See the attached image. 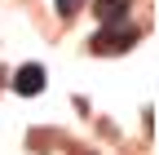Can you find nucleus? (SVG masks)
Instances as JSON below:
<instances>
[{
    "label": "nucleus",
    "mask_w": 159,
    "mask_h": 155,
    "mask_svg": "<svg viewBox=\"0 0 159 155\" xmlns=\"http://www.w3.org/2000/svg\"><path fill=\"white\" fill-rule=\"evenodd\" d=\"M44 89V67L40 62H27L13 71V93H22V98H35V93Z\"/></svg>",
    "instance_id": "nucleus-2"
},
{
    "label": "nucleus",
    "mask_w": 159,
    "mask_h": 155,
    "mask_svg": "<svg viewBox=\"0 0 159 155\" xmlns=\"http://www.w3.org/2000/svg\"><path fill=\"white\" fill-rule=\"evenodd\" d=\"M128 9H133V0H97V22L102 27L128 22Z\"/></svg>",
    "instance_id": "nucleus-3"
},
{
    "label": "nucleus",
    "mask_w": 159,
    "mask_h": 155,
    "mask_svg": "<svg viewBox=\"0 0 159 155\" xmlns=\"http://www.w3.org/2000/svg\"><path fill=\"white\" fill-rule=\"evenodd\" d=\"M137 35H142V31H137L133 22H115V27H102V31H97L89 49L93 53H128L137 45Z\"/></svg>",
    "instance_id": "nucleus-1"
},
{
    "label": "nucleus",
    "mask_w": 159,
    "mask_h": 155,
    "mask_svg": "<svg viewBox=\"0 0 159 155\" xmlns=\"http://www.w3.org/2000/svg\"><path fill=\"white\" fill-rule=\"evenodd\" d=\"M53 9H57V18H62V22H71V18L84 9V0H53Z\"/></svg>",
    "instance_id": "nucleus-4"
}]
</instances>
